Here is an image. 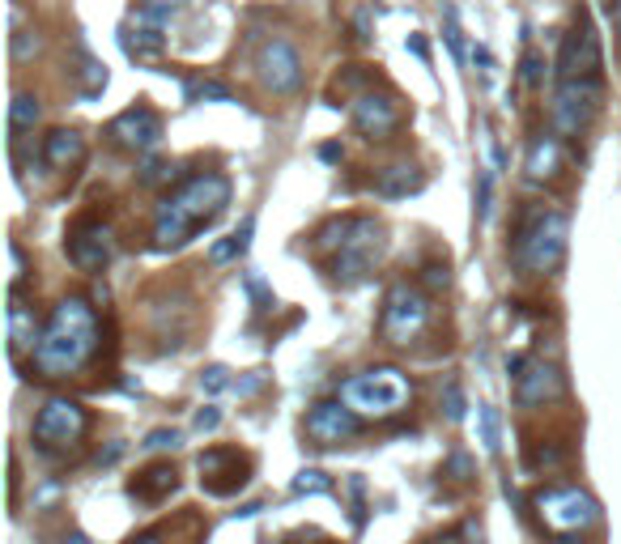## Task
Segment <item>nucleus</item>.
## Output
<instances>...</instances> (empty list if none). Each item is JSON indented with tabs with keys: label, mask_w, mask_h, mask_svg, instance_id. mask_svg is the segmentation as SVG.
Returning <instances> with one entry per match:
<instances>
[{
	"label": "nucleus",
	"mask_w": 621,
	"mask_h": 544,
	"mask_svg": "<svg viewBox=\"0 0 621 544\" xmlns=\"http://www.w3.org/2000/svg\"><path fill=\"white\" fill-rule=\"evenodd\" d=\"M349 115H353V128H358L367 140H387L396 128H400V107H396V98L375 94V90L353 98Z\"/></svg>",
	"instance_id": "15"
},
{
	"label": "nucleus",
	"mask_w": 621,
	"mask_h": 544,
	"mask_svg": "<svg viewBox=\"0 0 621 544\" xmlns=\"http://www.w3.org/2000/svg\"><path fill=\"white\" fill-rule=\"evenodd\" d=\"M332 489V481H328L320 468H307V472H298L294 481V498H302V493H328Z\"/></svg>",
	"instance_id": "32"
},
{
	"label": "nucleus",
	"mask_w": 621,
	"mask_h": 544,
	"mask_svg": "<svg viewBox=\"0 0 621 544\" xmlns=\"http://www.w3.org/2000/svg\"><path fill=\"white\" fill-rule=\"evenodd\" d=\"M128 544H167L158 531H149V536H137V540H128Z\"/></svg>",
	"instance_id": "47"
},
{
	"label": "nucleus",
	"mask_w": 621,
	"mask_h": 544,
	"mask_svg": "<svg viewBox=\"0 0 621 544\" xmlns=\"http://www.w3.org/2000/svg\"><path fill=\"white\" fill-rule=\"evenodd\" d=\"M600 102H605V81L600 77H588V81H562L558 94H553V128L562 137H583L592 119L600 115Z\"/></svg>",
	"instance_id": "7"
},
{
	"label": "nucleus",
	"mask_w": 621,
	"mask_h": 544,
	"mask_svg": "<svg viewBox=\"0 0 621 544\" xmlns=\"http://www.w3.org/2000/svg\"><path fill=\"white\" fill-rule=\"evenodd\" d=\"M566 238H570V222L558 209H532L523 213L520 230H515V247L511 260L515 268L532 272V277H549L566 260Z\"/></svg>",
	"instance_id": "3"
},
{
	"label": "nucleus",
	"mask_w": 621,
	"mask_h": 544,
	"mask_svg": "<svg viewBox=\"0 0 621 544\" xmlns=\"http://www.w3.org/2000/svg\"><path fill=\"white\" fill-rule=\"evenodd\" d=\"M39 52H43L39 30H14V60L17 64H26V60L39 56Z\"/></svg>",
	"instance_id": "29"
},
{
	"label": "nucleus",
	"mask_w": 621,
	"mask_h": 544,
	"mask_svg": "<svg viewBox=\"0 0 621 544\" xmlns=\"http://www.w3.org/2000/svg\"><path fill=\"white\" fill-rule=\"evenodd\" d=\"M187 9V0H141V9H137V17L141 22H149L154 30H170V22Z\"/></svg>",
	"instance_id": "27"
},
{
	"label": "nucleus",
	"mask_w": 621,
	"mask_h": 544,
	"mask_svg": "<svg viewBox=\"0 0 621 544\" xmlns=\"http://www.w3.org/2000/svg\"><path fill=\"white\" fill-rule=\"evenodd\" d=\"M64 252H69V260L81 268V272H102V268L115 260L111 225L99 222V217H77L69 238H64Z\"/></svg>",
	"instance_id": "11"
},
{
	"label": "nucleus",
	"mask_w": 621,
	"mask_h": 544,
	"mask_svg": "<svg viewBox=\"0 0 621 544\" xmlns=\"http://www.w3.org/2000/svg\"><path fill=\"white\" fill-rule=\"evenodd\" d=\"M405 47H409V52H413L417 60H422V64H430V47H425L422 34H409V39H405Z\"/></svg>",
	"instance_id": "43"
},
{
	"label": "nucleus",
	"mask_w": 621,
	"mask_h": 544,
	"mask_svg": "<svg viewBox=\"0 0 621 544\" xmlns=\"http://www.w3.org/2000/svg\"><path fill=\"white\" fill-rule=\"evenodd\" d=\"M507 370L515 375V400L523 408L549 405L566 391V375L553 362H540V358H511Z\"/></svg>",
	"instance_id": "12"
},
{
	"label": "nucleus",
	"mask_w": 621,
	"mask_h": 544,
	"mask_svg": "<svg viewBox=\"0 0 621 544\" xmlns=\"http://www.w3.org/2000/svg\"><path fill=\"white\" fill-rule=\"evenodd\" d=\"M320 157H324V162H340V157H345V149H340L337 140H328V145H320Z\"/></svg>",
	"instance_id": "44"
},
{
	"label": "nucleus",
	"mask_w": 621,
	"mask_h": 544,
	"mask_svg": "<svg viewBox=\"0 0 621 544\" xmlns=\"http://www.w3.org/2000/svg\"><path fill=\"white\" fill-rule=\"evenodd\" d=\"M447 281H452L447 264H425L422 268V285H425V290H447Z\"/></svg>",
	"instance_id": "37"
},
{
	"label": "nucleus",
	"mask_w": 621,
	"mask_h": 544,
	"mask_svg": "<svg viewBox=\"0 0 621 544\" xmlns=\"http://www.w3.org/2000/svg\"><path fill=\"white\" fill-rule=\"evenodd\" d=\"M481 443H485V451H498L502 447V438H498V408L494 405H481Z\"/></svg>",
	"instance_id": "30"
},
{
	"label": "nucleus",
	"mask_w": 621,
	"mask_h": 544,
	"mask_svg": "<svg viewBox=\"0 0 621 544\" xmlns=\"http://www.w3.org/2000/svg\"><path fill=\"white\" fill-rule=\"evenodd\" d=\"M383 255V225L375 217H353L349 238L340 243V252H332V281L340 285H358L367 281L375 260Z\"/></svg>",
	"instance_id": "6"
},
{
	"label": "nucleus",
	"mask_w": 621,
	"mask_h": 544,
	"mask_svg": "<svg viewBox=\"0 0 621 544\" xmlns=\"http://www.w3.org/2000/svg\"><path fill=\"white\" fill-rule=\"evenodd\" d=\"M558 544H579V540H558Z\"/></svg>",
	"instance_id": "50"
},
{
	"label": "nucleus",
	"mask_w": 621,
	"mask_h": 544,
	"mask_svg": "<svg viewBox=\"0 0 621 544\" xmlns=\"http://www.w3.org/2000/svg\"><path fill=\"white\" fill-rule=\"evenodd\" d=\"M255 77L269 94H294L302 85V60L290 39H269L255 56Z\"/></svg>",
	"instance_id": "13"
},
{
	"label": "nucleus",
	"mask_w": 621,
	"mask_h": 544,
	"mask_svg": "<svg viewBox=\"0 0 621 544\" xmlns=\"http://www.w3.org/2000/svg\"><path fill=\"white\" fill-rule=\"evenodd\" d=\"M39 320H34V310L26 307V302H22V298H9V349H14V358L17 353H34L39 349Z\"/></svg>",
	"instance_id": "22"
},
{
	"label": "nucleus",
	"mask_w": 621,
	"mask_h": 544,
	"mask_svg": "<svg viewBox=\"0 0 621 544\" xmlns=\"http://www.w3.org/2000/svg\"><path fill=\"white\" fill-rule=\"evenodd\" d=\"M69 544H90V540H85V536H72V540Z\"/></svg>",
	"instance_id": "48"
},
{
	"label": "nucleus",
	"mask_w": 621,
	"mask_h": 544,
	"mask_svg": "<svg viewBox=\"0 0 621 544\" xmlns=\"http://www.w3.org/2000/svg\"><path fill=\"white\" fill-rule=\"evenodd\" d=\"M119 47H124V56L137 60V64H158V56L167 52V30H154L149 22L132 17V26L119 30Z\"/></svg>",
	"instance_id": "19"
},
{
	"label": "nucleus",
	"mask_w": 621,
	"mask_h": 544,
	"mask_svg": "<svg viewBox=\"0 0 621 544\" xmlns=\"http://www.w3.org/2000/svg\"><path fill=\"white\" fill-rule=\"evenodd\" d=\"M39 98L34 94H14V102H9V128H14V140H22V132H30V128L39 124Z\"/></svg>",
	"instance_id": "26"
},
{
	"label": "nucleus",
	"mask_w": 621,
	"mask_h": 544,
	"mask_svg": "<svg viewBox=\"0 0 621 544\" xmlns=\"http://www.w3.org/2000/svg\"><path fill=\"white\" fill-rule=\"evenodd\" d=\"M107 137H111V145H119V149L149 154V149L162 145V115H158L149 102H137V107L119 111L111 124H107Z\"/></svg>",
	"instance_id": "14"
},
{
	"label": "nucleus",
	"mask_w": 621,
	"mask_h": 544,
	"mask_svg": "<svg viewBox=\"0 0 621 544\" xmlns=\"http://www.w3.org/2000/svg\"><path fill=\"white\" fill-rule=\"evenodd\" d=\"M490 200H494V170H481V179H477V222L481 225L490 222V209H494Z\"/></svg>",
	"instance_id": "31"
},
{
	"label": "nucleus",
	"mask_w": 621,
	"mask_h": 544,
	"mask_svg": "<svg viewBox=\"0 0 621 544\" xmlns=\"http://www.w3.org/2000/svg\"><path fill=\"white\" fill-rule=\"evenodd\" d=\"M196 468H200V485H213V476H226V489H222V498L247 485V460H243L239 451H226V447L205 451V455L196 460Z\"/></svg>",
	"instance_id": "17"
},
{
	"label": "nucleus",
	"mask_w": 621,
	"mask_h": 544,
	"mask_svg": "<svg viewBox=\"0 0 621 544\" xmlns=\"http://www.w3.org/2000/svg\"><path fill=\"white\" fill-rule=\"evenodd\" d=\"M217 425H222V413H217V408H200V413H196V430L200 434L217 430Z\"/></svg>",
	"instance_id": "41"
},
{
	"label": "nucleus",
	"mask_w": 621,
	"mask_h": 544,
	"mask_svg": "<svg viewBox=\"0 0 621 544\" xmlns=\"http://www.w3.org/2000/svg\"><path fill=\"white\" fill-rule=\"evenodd\" d=\"M540 77H545V60H540L537 52H528V56H523V64H520V81H523V85H532V90H537V85H540Z\"/></svg>",
	"instance_id": "34"
},
{
	"label": "nucleus",
	"mask_w": 621,
	"mask_h": 544,
	"mask_svg": "<svg viewBox=\"0 0 621 544\" xmlns=\"http://www.w3.org/2000/svg\"><path fill=\"white\" fill-rule=\"evenodd\" d=\"M99 349V320L85 298H64L39 336V349L30 353V366L43 378H69L77 375Z\"/></svg>",
	"instance_id": "2"
},
{
	"label": "nucleus",
	"mask_w": 621,
	"mask_h": 544,
	"mask_svg": "<svg viewBox=\"0 0 621 544\" xmlns=\"http://www.w3.org/2000/svg\"><path fill=\"white\" fill-rule=\"evenodd\" d=\"M358 430H362L358 413L349 405H340V400H324V405H315L307 413V434L320 447H337L340 438H353Z\"/></svg>",
	"instance_id": "16"
},
{
	"label": "nucleus",
	"mask_w": 621,
	"mask_h": 544,
	"mask_svg": "<svg viewBox=\"0 0 621 544\" xmlns=\"http://www.w3.org/2000/svg\"><path fill=\"white\" fill-rule=\"evenodd\" d=\"M252 234H255V217H243V225L234 230V234L209 247V264H230V260L247 255V247H252Z\"/></svg>",
	"instance_id": "25"
},
{
	"label": "nucleus",
	"mask_w": 621,
	"mask_h": 544,
	"mask_svg": "<svg viewBox=\"0 0 621 544\" xmlns=\"http://www.w3.org/2000/svg\"><path fill=\"white\" fill-rule=\"evenodd\" d=\"M22 281H26V255L17 243H9V293L22 290Z\"/></svg>",
	"instance_id": "33"
},
{
	"label": "nucleus",
	"mask_w": 621,
	"mask_h": 544,
	"mask_svg": "<svg viewBox=\"0 0 621 544\" xmlns=\"http://www.w3.org/2000/svg\"><path fill=\"white\" fill-rule=\"evenodd\" d=\"M353 30H358V34H353L358 43H370V9H358V14H353Z\"/></svg>",
	"instance_id": "42"
},
{
	"label": "nucleus",
	"mask_w": 621,
	"mask_h": 544,
	"mask_svg": "<svg viewBox=\"0 0 621 544\" xmlns=\"http://www.w3.org/2000/svg\"><path fill=\"white\" fill-rule=\"evenodd\" d=\"M145 447H149V451H175V447H179V434H175V430H154V434H149V438H145Z\"/></svg>",
	"instance_id": "39"
},
{
	"label": "nucleus",
	"mask_w": 621,
	"mask_h": 544,
	"mask_svg": "<svg viewBox=\"0 0 621 544\" xmlns=\"http://www.w3.org/2000/svg\"><path fill=\"white\" fill-rule=\"evenodd\" d=\"M452 472H455V481H464V476H468V455H464V451H455V455H452Z\"/></svg>",
	"instance_id": "45"
},
{
	"label": "nucleus",
	"mask_w": 621,
	"mask_h": 544,
	"mask_svg": "<svg viewBox=\"0 0 621 544\" xmlns=\"http://www.w3.org/2000/svg\"><path fill=\"white\" fill-rule=\"evenodd\" d=\"M425 187V175L413 162H392V167L375 170V192L383 200H400V196H413Z\"/></svg>",
	"instance_id": "21"
},
{
	"label": "nucleus",
	"mask_w": 621,
	"mask_h": 544,
	"mask_svg": "<svg viewBox=\"0 0 621 544\" xmlns=\"http://www.w3.org/2000/svg\"><path fill=\"white\" fill-rule=\"evenodd\" d=\"M200 387L209 391V396H217V391H226V387H230V375L222 370V366H209V370L200 375Z\"/></svg>",
	"instance_id": "38"
},
{
	"label": "nucleus",
	"mask_w": 621,
	"mask_h": 544,
	"mask_svg": "<svg viewBox=\"0 0 621 544\" xmlns=\"http://www.w3.org/2000/svg\"><path fill=\"white\" fill-rule=\"evenodd\" d=\"M600 34H596L592 17L579 14L575 30L562 39V52H558V85L562 81H588V77H600Z\"/></svg>",
	"instance_id": "10"
},
{
	"label": "nucleus",
	"mask_w": 621,
	"mask_h": 544,
	"mask_svg": "<svg viewBox=\"0 0 621 544\" xmlns=\"http://www.w3.org/2000/svg\"><path fill=\"white\" fill-rule=\"evenodd\" d=\"M43 162L52 170H77L85 162V137L72 128H56L43 137Z\"/></svg>",
	"instance_id": "20"
},
{
	"label": "nucleus",
	"mask_w": 621,
	"mask_h": 544,
	"mask_svg": "<svg viewBox=\"0 0 621 544\" xmlns=\"http://www.w3.org/2000/svg\"><path fill=\"white\" fill-rule=\"evenodd\" d=\"M617 34H621V0H617Z\"/></svg>",
	"instance_id": "49"
},
{
	"label": "nucleus",
	"mask_w": 621,
	"mask_h": 544,
	"mask_svg": "<svg viewBox=\"0 0 621 544\" xmlns=\"http://www.w3.org/2000/svg\"><path fill=\"white\" fill-rule=\"evenodd\" d=\"M430 323V298L422 285L409 281H396L387 298H383V315H379V332L387 345H413Z\"/></svg>",
	"instance_id": "5"
},
{
	"label": "nucleus",
	"mask_w": 621,
	"mask_h": 544,
	"mask_svg": "<svg viewBox=\"0 0 621 544\" xmlns=\"http://www.w3.org/2000/svg\"><path fill=\"white\" fill-rule=\"evenodd\" d=\"M443 39H447V47H452L455 60H464V39H460V26H455V9L447 5V30H443Z\"/></svg>",
	"instance_id": "36"
},
{
	"label": "nucleus",
	"mask_w": 621,
	"mask_h": 544,
	"mask_svg": "<svg viewBox=\"0 0 621 544\" xmlns=\"http://www.w3.org/2000/svg\"><path fill=\"white\" fill-rule=\"evenodd\" d=\"M443 405H447V417L452 421H464V391H460V383L443 387Z\"/></svg>",
	"instance_id": "35"
},
{
	"label": "nucleus",
	"mask_w": 621,
	"mask_h": 544,
	"mask_svg": "<svg viewBox=\"0 0 621 544\" xmlns=\"http://www.w3.org/2000/svg\"><path fill=\"white\" fill-rule=\"evenodd\" d=\"M230 205V179L217 170L192 175L158 205L154 213V252H175L200 225H213Z\"/></svg>",
	"instance_id": "1"
},
{
	"label": "nucleus",
	"mask_w": 621,
	"mask_h": 544,
	"mask_svg": "<svg viewBox=\"0 0 621 544\" xmlns=\"http://www.w3.org/2000/svg\"><path fill=\"white\" fill-rule=\"evenodd\" d=\"M90 430V413H85L77 400H47L34 417V443L47 451H64V447H77Z\"/></svg>",
	"instance_id": "9"
},
{
	"label": "nucleus",
	"mask_w": 621,
	"mask_h": 544,
	"mask_svg": "<svg viewBox=\"0 0 621 544\" xmlns=\"http://www.w3.org/2000/svg\"><path fill=\"white\" fill-rule=\"evenodd\" d=\"M69 69H72L69 72L72 85H77V94H81L85 102H94V98L107 90V64L85 47V39H72V64Z\"/></svg>",
	"instance_id": "18"
},
{
	"label": "nucleus",
	"mask_w": 621,
	"mask_h": 544,
	"mask_svg": "<svg viewBox=\"0 0 621 544\" xmlns=\"http://www.w3.org/2000/svg\"><path fill=\"white\" fill-rule=\"evenodd\" d=\"M184 98H187V102H234L230 85L213 81V77H187V81H184Z\"/></svg>",
	"instance_id": "28"
},
{
	"label": "nucleus",
	"mask_w": 621,
	"mask_h": 544,
	"mask_svg": "<svg viewBox=\"0 0 621 544\" xmlns=\"http://www.w3.org/2000/svg\"><path fill=\"white\" fill-rule=\"evenodd\" d=\"M170 489H175V468H170V463H154L149 472H141L137 481H132V498L158 502V498H167Z\"/></svg>",
	"instance_id": "24"
},
{
	"label": "nucleus",
	"mask_w": 621,
	"mask_h": 544,
	"mask_svg": "<svg viewBox=\"0 0 621 544\" xmlns=\"http://www.w3.org/2000/svg\"><path fill=\"white\" fill-rule=\"evenodd\" d=\"M409 378L396 366H375V370L349 375L340 383V405H349L358 417H396L409 405Z\"/></svg>",
	"instance_id": "4"
},
{
	"label": "nucleus",
	"mask_w": 621,
	"mask_h": 544,
	"mask_svg": "<svg viewBox=\"0 0 621 544\" xmlns=\"http://www.w3.org/2000/svg\"><path fill=\"white\" fill-rule=\"evenodd\" d=\"M523 170H528V179L532 183L553 179V175L562 170V145H558V137H537L532 140V145H528V162H523Z\"/></svg>",
	"instance_id": "23"
},
{
	"label": "nucleus",
	"mask_w": 621,
	"mask_h": 544,
	"mask_svg": "<svg viewBox=\"0 0 621 544\" xmlns=\"http://www.w3.org/2000/svg\"><path fill=\"white\" fill-rule=\"evenodd\" d=\"M532 463H540V468H553V463H566V451H562V447H540L537 455H532Z\"/></svg>",
	"instance_id": "40"
},
{
	"label": "nucleus",
	"mask_w": 621,
	"mask_h": 544,
	"mask_svg": "<svg viewBox=\"0 0 621 544\" xmlns=\"http://www.w3.org/2000/svg\"><path fill=\"white\" fill-rule=\"evenodd\" d=\"M464 536H468V544H485V531H481L477 519H468L464 523Z\"/></svg>",
	"instance_id": "46"
},
{
	"label": "nucleus",
	"mask_w": 621,
	"mask_h": 544,
	"mask_svg": "<svg viewBox=\"0 0 621 544\" xmlns=\"http://www.w3.org/2000/svg\"><path fill=\"white\" fill-rule=\"evenodd\" d=\"M537 511L545 519V528L549 531H588L600 523V506L596 498H588L583 489H540L537 493Z\"/></svg>",
	"instance_id": "8"
}]
</instances>
